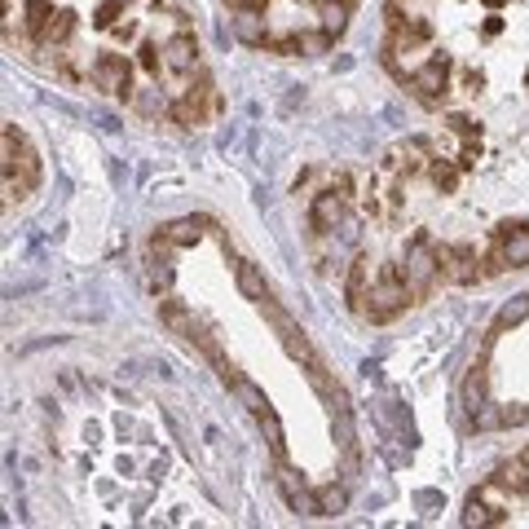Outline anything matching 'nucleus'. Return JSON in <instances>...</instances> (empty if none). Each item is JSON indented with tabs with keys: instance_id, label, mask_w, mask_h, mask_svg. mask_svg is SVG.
I'll return each mask as SVG.
<instances>
[{
	"instance_id": "nucleus-17",
	"label": "nucleus",
	"mask_w": 529,
	"mask_h": 529,
	"mask_svg": "<svg viewBox=\"0 0 529 529\" xmlns=\"http://www.w3.org/2000/svg\"><path fill=\"white\" fill-rule=\"evenodd\" d=\"M257 423H261L264 441H269V454H273L278 463H287V432H282V419L273 415V406L264 410V415H261V419H257Z\"/></svg>"
},
{
	"instance_id": "nucleus-9",
	"label": "nucleus",
	"mask_w": 529,
	"mask_h": 529,
	"mask_svg": "<svg viewBox=\"0 0 529 529\" xmlns=\"http://www.w3.org/2000/svg\"><path fill=\"white\" fill-rule=\"evenodd\" d=\"M441 273L450 278V282H477V278H486L481 269H477V248L472 243H450V248H441Z\"/></svg>"
},
{
	"instance_id": "nucleus-5",
	"label": "nucleus",
	"mask_w": 529,
	"mask_h": 529,
	"mask_svg": "<svg viewBox=\"0 0 529 529\" xmlns=\"http://www.w3.org/2000/svg\"><path fill=\"white\" fill-rule=\"evenodd\" d=\"M344 212H349V199L327 186V190L313 194V203H309V230H313V234H331L336 225H344Z\"/></svg>"
},
{
	"instance_id": "nucleus-10",
	"label": "nucleus",
	"mask_w": 529,
	"mask_h": 529,
	"mask_svg": "<svg viewBox=\"0 0 529 529\" xmlns=\"http://www.w3.org/2000/svg\"><path fill=\"white\" fill-rule=\"evenodd\" d=\"M367 296H371V257H353L344 278V300L353 313H367Z\"/></svg>"
},
{
	"instance_id": "nucleus-27",
	"label": "nucleus",
	"mask_w": 529,
	"mask_h": 529,
	"mask_svg": "<svg viewBox=\"0 0 529 529\" xmlns=\"http://www.w3.org/2000/svg\"><path fill=\"white\" fill-rule=\"evenodd\" d=\"M446 129L454 132V137H463V146L481 141V124H477L472 115H450V120H446Z\"/></svg>"
},
{
	"instance_id": "nucleus-23",
	"label": "nucleus",
	"mask_w": 529,
	"mask_h": 529,
	"mask_svg": "<svg viewBox=\"0 0 529 529\" xmlns=\"http://www.w3.org/2000/svg\"><path fill=\"white\" fill-rule=\"evenodd\" d=\"M159 318H163V322H168V327H172L177 336H190V331H194L190 313H186V309H181V304H177L172 296H163V300H159Z\"/></svg>"
},
{
	"instance_id": "nucleus-6",
	"label": "nucleus",
	"mask_w": 529,
	"mask_h": 529,
	"mask_svg": "<svg viewBox=\"0 0 529 529\" xmlns=\"http://www.w3.org/2000/svg\"><path fill=\"white\" fill-rule=\"evenodd\" d=\"M278 490H282V499H287V508L296 512V517H322V503H318V494L287 468V463H278Z\"/></svg>"
},
{
	"instance_id": "nucleus-1",
	"label": "nucleus",
	"mask_w": 529,
	"mask_h": 529,
	"mask_svg": "<svg viewBox=\"0 0 529 529\" xmlns=\"http://www.w3.org/2000/svg\"><path fill=\"white\" fill-rule=\"evenodd\" d=\"M401 278L415 296H428L432 282L441 278V248H432V239L419 230L410 243H406V257H401Z\"/></svg>"
},
{
	"instance_id": "nucleus-22",
	"label": "nucleus",
	"mask_w": 529,
	"mask_h": 529,
	"mask_svg": "<svg viewBox=\"0 0 529 529\" xmlns=\"http://www.w3.org/2000/svg\"><path fill=\"white\" fill-rule=\"evenodd\" d=\"M203 225H208V221H194V217H186V221H172L163 234H168L177 248H194V243L203 239Z\"/></svg>"
},
{
	"instance_id": "nucleus-19",
	"label": "nucleus",
	"mask_w": 529,
	"mask_h": 529,
	"mask_svg": "<svg viewBox=\"0 0 529 529\" xmlns=\"http://www.w3.org/2000/svg\"><path fill=\"white\" fill-rule=\"evenodd\" d=\"M282 344H287V353H291L296 362H304V367H313V362H322V358L313 353V344L304 340V331H300L296 322H287V327H282Z\"/></svg>"
},
{
	"instance_id": "nucleus-11",
	"label": "nucleus",
	"mask_w": 529,
	"mask_h": 529,
	"mask_svg": "<svg viewBox=\"0 0 529 529\" xmlns=\"http://www.w3.org/2000/svg\"><path fill=\"white\" fill-rule=\"evenodd\" d=\"M75 27H80V18H75L71 9H62V13H53V18H49V27L40 31V44L58 53V49H67V44L75 40Z\"/></svg>"
},
{
	"instance_id": "nucleus-13",
	"label": "nucleus",
	"mask_w": 529,
	"mask_h": 529,
	"mask_svg": "<svg viewBox=\"0 0 529 529\" xmlns=\"http://www.w3.org/2000/svg\"><path fill=\"white\" fill-rule=\"evenodd\" d=\"M428 181H432L441 194H454L459 181H463V163H459V159H441V154H432V159H428Z\"/></svg>"
},
{
	"instance_id": "nucleus-26",
	"label": "nucleus",
	"mask_w": 529,
	"mask_h": 529,
	"mask_svg": "<svg viewBox=\"0 0 529 529\" xmlns=\"http://www.w3.org/2000/svg\"><path fill=\"white\" fill-rule=\"evenodd\" d=\"M318 503H322V517H340V512L349 508V490L331 481V486H322V490H318Z\"/></svg>"
},
{
	"instance_id": "nucleus-28",
	"label": "nucleus",
	"mask_w": 529,
	"mask_h": 529,
	"mask_svg": "<svg viewBox=\"0 0 529 529\" xmlns=\"http://www.w3.org/2000/svg\"><path fill=\"white\" fill-rule=\"evenodd\" d=\"M132 107H137L141 115H159V111H163V93H159V84H154V89L132 93Z\"/></svg>"
},
{
	"instance_id": "nucleus-7",
	"label": "nucleus",
	"mask_w": 529,
	"mask_h": 529,
	"mask_svg": "<svg viewBox=\"0 0 529 529\" xmlns=\"http://www.w3.org/2000/svg\"><path fill=\"white\" fill-rule=\"evenodd\" d=\"M494 252L503 257L508 269H525L529 264V225H512V221H503V225L494 230Z\"/></svg>"
},
{
	"instance_id": "nucleus-3",
	"label": "nucleus",
	"mask_w": 529,
	"mask_h": 529,
	"mask_svg": "<svg viewBox=\"0 0 529 529\" xmlns=\"http://www.w3.org/2000/svg\"><path fill=\"white\" fill-rule=\"evenodd\" d=\"M450 67H454V62H450L446 53H432V58H423V62L406 75V89H410L423 107L437 111V107L446 102V93H450Z\"/></svg>"
},
{
	"instance_id": "nucleus-29",
	"label": "nucleus",
	"mask_w": 529,
	"mask_h": 529,
	"mask_svg": "<svg viewBox=\"0 0 529 529\" xmlns=\"http://www.w3.org/2000/svg\"><path fill=\"white\" fill-rule=\"evenodd\" d=\"M264 49H273V53H282V58H296L300 53V31H287V36H269V44Z\"/></svg>"
},
{
	"instance_id": "nucleus-31",
	"label": "nucleus",
	"mask_w": 529,
	"mask_h": 529,
	"mask_svg": "<svg viewBox=\"0 0 529 529\" xmlns=\"http://www.w3.org/2000/svg\"><path fill=\"white\" fill-rule=\"evenodd\" d=\"M499 419H503V428H521V423H529V410L525 406H508V410H499Z\"/></svg>"
},
{
	"instance_id": "nucleus-14",
	"label": "nucleus",
	"mask_w": 529,
	"mask_h": 529,
	"mask_svg": "<svg viewBox=\"0 0 529 529\" xmlns=\"http://www.w3.org/2000/svg\"><path fill=\"white\" fill-rule=\"evenodd\" d=\"M349 9H353V0H322V4H318V27H322L331 40H340V36L349 31Z\"/></svg>"
},
{
	"instance_id": "nucleus-8",
	"label": "nucleus",
	"mask_w": 529,
	"mask_h": 529,
	"mask_svg": "<svg viewBox=\"0 0 529 529\" xmlns=\"http://www.w3.org/2000/svg\"><path fill=\"white\" fill-rule=\"evenodd\" d=\"M163 62H168L172 75H194L199 71V40H194V31L168 36L163 40Z\"/></svg>"
},
{
	"instance_id": "nucleus-30",
	"label": "nucleus",
	"mask_w": 529,
	"mask_h": 529,
	"mask_svg": "<svg viewBox=\"0 0 529 529\" xmlns=\"http://www.w3.org/2000/svg\"><path fill=\"white\" fill-rule=\"evenodd\" d=\"M331 49V36L318 27V31H300V53H327Z\"/></svg>"
},
{
	"instance_id": "nucleus-33",
	"label": "nucleus",
	"mask_w": 529,
	"mask_h": 529,
	"mask_svg": "<svg viewBox=\"0 0 529 529\" xmlns=\"http://www.w3.org/2000/svg\"><path fill=\"white\" fill-rule=\"evenodd\" d=\"M243 9H257V13H264V9H269V0H243Z\"/></svg>"
},
{
	"instance_id": "nucleus-34",
	"label": "nucleus",
	"mask_w": 529,
	"mask_h": 529,
	"mask_svg": "<svg viewBox=\"0 0 529 529\" xmlns=\"http://www.w3.org/2000/svg\"><path fill=\"white\" fill-rule=\"evenodd\" d=\"M481 4H490V9H499V4H508V0H481Z\"/></svg>"
},
{
	"instance_id": "nucleus-16",
	"label": "nucleus",
	"mask_w": 529,
	"mask_h": 529,
	"mask_svg": "<svg viewBox=\"0 0 529 529\" xmlns=\"http://www.w3.org/2000/svg\"><path fill=\"white\" fill-rule=\"evenodd\" d=\"M234 282H239L243 300H252V304H261L264 296H269V287H264L261 269H257L252 261H239V264H234Z\"/></svg>"
},
{
	"instance_id": "nucleus-32",
	"label": "nucleus",
	"mask_w": 529,
	"mask_h": 529,
	"mask_svg": "<svg viewBox=\"0 0 529 529\" xmlns=\"http://www.w3.org/2000/svg\"><path fill=\"white\" fill-rule=\"evenodd\" d=\"M499 31H503V22H499V13H490V22H486V31H481V36L490 40V36H499Z\"/></svg>"
},
{
	"instance_id": "nucleus-15",
	"label": "nucleus",
	"mask_w": 529,
	"mask_h": 529,
	"mask_svg": "<svg viewBox=\"0 0 529 529\" xmlns=\"http://www.w3.org/2000/svg\"><path fill=\"white\" fill-rule=\"evenodd\" d=\"M463 406H468V415H477V410H486V406H490V389H486V362H477V367L468 371V380H463Z\"/></svg>"
},
{
	"instance_id": "nucleus-21",
	"label": "nucleus",
	"mask_w": 529,
	"mask_h": 529,
	"mask_svg": "<svg viewBox=\"0 0 529 529\" xmlns=\"http://www.w3.org/2000/svg\"><path fill=\"white\" fill-rule=\"evenodd\" d=\"M463 525H472V529H486V525H503V512H494L486 499H468V508H463Z\"/></svg>"
},
{
	"instance_id": "nucleus-4",
	"label": "nucleus",
	"mask_w": 529,
	"mask_h": 529,
	"mask_svg": "<svg viewBox=\"0 0 529 529\" xmlns=\"http://www.w3.org/2000/svg\"><path fill=\"white\" fill-rule=\"evenodd\" d=\"M132 58H124V53H98L93 62H89V84L93 89H102V93H115V98H124V102H132Z\"/></svg>"
},
{
	"instance_id": "nucleus-2",
	"label": "nucleus",
	"mask_w": 529,
	"mask_h": 529,
	"mask_svg": "<svg viewBox=\"0 0 529 529\" xmlns=\"http://www.w3.org/2000/svg\"><path fill=\"white\" fill-rule=\"evenodd\" d=\"M371 304H367V318L371 322H393L397 313H406V304L415 300V291L406 287V278H401V264H384L380 269V282L371 287V296H367Z\"/></svg>"
},
{
	"instance_id": "nucleus-18",
	"label": "nucleus",
	"mask_w": 529,
	"mask_h": 529,
	"mask_svg": "<svg viewBox=\"0 0 529 529\" xmlns=\"http://www.w3.org/2000/svg\"><path fill=\"white\" fill-rule=\"evenodd\" d=\"M499 481L521 499V494H529V454H517V459H508L503 468H499Z\"/></svg>"
},
{
	"instance_id": "nucleus-24",
	"label": "nucleus",
	"mask_w": 529,
	"mask_h": 529,
	"mask_svg": "<svg viewBox=\"0 0 529 529\" xmlns=\"http://www.w3.org/2000/svg\"><path fill=\"white\" fill-rule=\"evenodd\" d=\"M529 318V296H517V300H508L503 309H499V322H494V336L499 331H512V327H521Z\"/></svg>"
},
{
	"instance_id": "nucleus-12",
	"label": "nucleus",
	"mask_w": 529,
	"mask_h": 529,
	"mask_svg": "<svg viewBox=\"0 0 529 529\" xmlns=\"http://www.w3.org/2000/svg\"><path fill=\"white\" fill-rule=\"evenodd\" d=\"M234 36H239L243 44H252V49H264V44H269L264 13H257V9H239V13H234Z\"/></svg>"
},
{
	"instance_id": "nucleus-25",
	"label": "nucleus",
	"mask_w": 529,
	"mask_h": 529,
	"mask_svg": "<svg viewBox=\"0 0 529 529\" xmlns=\"http://www.w3.org/2000/svg\"><path fill=\"white\" fill-rule=\"evenodd\" d=\"M477 499H486V503H490L494 512H503V508H512V499H517V494H512V490H508V486H503V481L494 477V481L477 486Z\"/></svg>"
},
{
	"instance_id": "nucleus-20",
	"label": "nucleus",
	"mask_w": 529,
	"mask_h": 529,
	"mask_svg": "<svg viewBox=\"0 0 529 529\" xmlns=\"http://www.w3.org/2000/svg\"><path fill=\"white\" fill-rule=\"evenodd\" d=\"M230 389H234V397H239V401L248 406V415H252V419H261L264 410H269V397H264L261 389H257V384L248 380V375H239V380H234Z\"/></svg>"
}]
</instances>
